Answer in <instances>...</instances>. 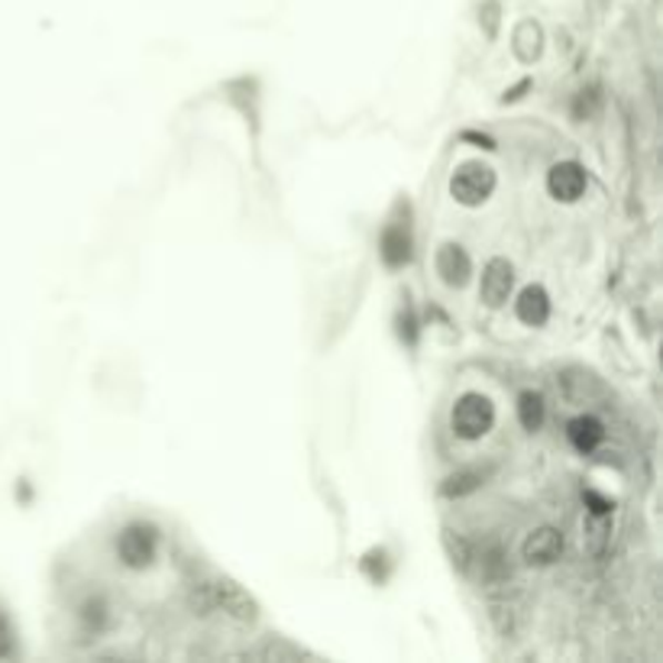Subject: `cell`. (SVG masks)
Here are the masks:
<instances>
[{"instance_id":"obj_1","label":"cell","mask_w":663,"mask_h":663,"mask_svg":"<svg viewBox=\"0 0 663 663\" xmlns=\"http://www.w3.org/2000/svg\"><path fill=\"white\" fill-rule=\"evenodd\" d=\"M495 424V405L482 395V392H466L456 399L453 414H450V428L456 438L463 441H480L482 434H489Z\"/></svg>"},{"instance_id":"obj_2","label":"cell","mask_w":663,"mask_h":663,"mask_svg":"<svg viewBox=\"0 0 663 663\" xmlns=\"http://www.w3.org/2000/svg\"><path fill=\"white\" fill-rule=\"evenodd\" d=\"M492 191H495V172L482 162H463L450 179V194L463 208H480L492 198Z\"/></svg>"},{"instance_id":"obj_3","label":"cell","mask_w":663,"mask_h":663,"mask_svg":"<svg viewBox=\"0 0 663 663\" xmlns=\"http://www.w3.org/2000/svg\"><path fill=\"white\" fill-rule=\"evenodd\" d=\"M155 548H159V538L149 524H130L117 541V553H120L123 566H130V570H147L155 560Z\"/></svg>"},{"instance_id":"obj_4","label":"cell","mask_w":663,"mask_h":663,"mask_svg":"<svg viewBox=\"0 0 663 663\" xmlns=\"http://www.w3.org/2000/svg\"><path fill=\"white\" fill-rule=\"evenodd\" d=\"M211 599H214V612H223L227 619H233L237 625H253L259 615L257 602L240 590L230 580H214L211 583Z\"/></svg>"},{"instance_id":"obj_5","label":"cell","mask_w":663,"mask_h":663,"mask_svg":"<svg viewBox=\"0 0 663 663\" xmlns=\"http://www.w3.org/2000/svg\"><path fill=\"white\" fill-rule=\"evenodd\" d=\"M476 570L482 583H505L512 576V566H509V556L502 551L499 541H485L480 548H466V560H463V570Z\"/></svg>"},{"instance_id":"obj_6","label":"cell","mask_w":663,"mask_h":663,"mask_svg":"<svg viewBox=\"0 0 663 663\" xmlns=\"http://www.w3.org/2000/svg\"><path fill=\"white\" fill-rule=\"evenodd\" d=\"M515 289V269L509 259H489V265L482 269L480 295L489 308H502Z\"/></svg>"},{"instance_id":"obj_7","label":"cell","mask_w":663,"mask_h":663,"mask_svg":"<svg viewBox=\"0 0 663 663\" xmlns=\"http://www.w3.org/2000/svg\"><path fill=\"white\" fill-rule=\"evenodd\" d=\"M434 265H438L441 282L450 285V289H463L473 279V259H470V253L460 243H443L441 250H438Z\"/></svg>"},{"instance_id":"obj_8","label":"cell","mask_w":663,"mask_h":663,"mask_svg":"<svg viewBox=\"0 0 663 663\" xmlns=\"http://www.w3.org/2000/svg\"><path fill=\"white\" fill-rule=\"evenodd\" d=\"M548 191H551V198L563 201V204L580 201L583 191H586V172H583V165H576V162H556L551 172H548Z\"/></svg>"},{"instance_id":"obj_9","label":"cell","mask_w":663,"mask_h":663,"mask_svg":"<svg viewBox=\"0 0 663 663\" xmlns=\"http://www.w3.org/2000/svg\"><path fill=\"white\" fill-rule=\"evenodd\" d=\"M560 553H563V534L556 528H538L521 544V556L531 566H548Z\"/></svg>"},{"instance_id":"obj_10","label":"cell","mask_w":663,"mask_h":663,"mask_svg":"<svg viewBox=\"0 0 663 663\" xmlns=\"http://www.w3.org/2000/svg\"><path fill=\"white\" fill-rule=\"evenodd\" d=\"M515 314L521 324H528V328H541V324H548V318H551V295H548V289H541V285H528L515 301Z\"/></svg>"},{"instance_id":"obj_11","label":"cell","mask_w":663,"mask_h":663,"mask_svg":"<svg viewBox=\"0 0 663 663\" xmlns=\"http://www.w3.org/2000/svg\"><path fill=\"white\" fill-rule=\"evenodd\" d=\"M379 253L385 259V265H392V269L405 265L408 259H411V230H408V223L392 221L382 230Z\"/></svg>"},{"instance_id":"obj_12","label":"cell","mask_w":663,"mask_h":663,"mask_svg":"<svg viewBox=\"0 0 663 663\" xmlns=\"http://www.w3.org/2000/svg\"><path fill=\"white\" fill-rule=\"evenodd\" d=\"M512 49L521 62H538L544 52V30L534 20H521L512 33Z\"/></svg>"},{"instance_id":"obj_13","label":"cell","mask_w":663,"mask_h":663,"mask_svg":"<svg viewBox=\"0 0 663 663\" xmlns=\"http://www.w3.org/2000/svg\"><path fill=\"white\" fill-rule=\"evenodd\" d=\"M566 438H570V443H573L580 453H592V450L602 443L605 431H602V424H599L595 418L580 414V418H573V421L566 424Z\"/></svg>"},{"instance_id":"obj_14","label":"cell","mask_w":663,"mask_h":663,"mask_svg":"<svg viewBox=\"0 0 663 663\" xmlns=\"http://www.w3.org/2000/svg\"><path fill=\"white\" fill-rule=\"evenodd\" d=\"M518 421L531 434L544 424V399L538 392H521L518 395Z\"/></svg>"},{"instance_id":"obj_15","label":"cell","mask_w":663,"mask_h":663,"mask_svg":"<svg viewBox=\"0 0 663 663\" xmlns=\"http://www.w3.org/2000/svg\"><path fill=\"white\" fill-rule=\"evenodd\" d=\"M480 470H460V473H453V476H446L441 485V492L446 499H463V495H470V492H476L482 485Z\"/></svg>"},{"instance_id":"obj_16","label":"cell","mask_w":663,"mask_h":663,"mask_svg":"<svg viewBox=\"0 0 663 663\" xmlns=\"http://www.w3.org/2000/svg\"><path fill=\"white\" fill-rule=\"evenodd\" d=\"M583 544H586V551H590L592 556H599V553L605 551V544H609V515H595V512H590L586 528H583Z\"/></svg>"},{"instance_id":"obj_17","label":"cell","mask_w":663,"mask_h":663,"mask_svg":"<svg viewBox=\"0 0 663 663\" xmlns=\"http://www.w3.org/2000/svg\"><path fill=\"white\" fill-rule=\"evenodd\" d=\"M499 20H502V7H499V0H482L480 23L489 39L499 37Z\"/></svg>"},{"instance_id":"obj_18","label":"cell","mask_w":663,"mask_h":663,"mask_svg":"<svg viewBox=\"0 0 663 663\" xmlns=\"http://www.w3.org/2000/svg\"><path fill=\"white\" fill-rule=\"evenodd\" d=\"M194 615H211L214 612V599H211V583H198L191 586V595H188Z\"/></svg>"},{"instance_id":"obj_19","label":"cell","mask_w":663,"mask_h":663,"mask_svg":"<svg viewBox=\"0 0 663 663\" xmlns=\"http://www.w3.org/2000/svg\"><path fill=\"white\" fill-rule=\"evenodd\" d=\"M104 619H108V609H104V602H101V599H91V602H84V605H81V622H88L94 631L104 625Z\"/></svg>"},{"instance_id":"obj_20","label":"cell","mask_w":663,"mask_h":663,"mask_svg":"<svg viewBox=\"0 0 663 663\" xmlns=\"http://www.w3.org/2000/svg\"><path fill=\"white\" fill-rule=\"evenodd\" d=\"M599 108V98H595V91H580V98H576V104H573V117L583 123V120H590L592 113Z\"/></svg>"},{"instance_id":"obj_21","label":"cell","mask_w":663,"mask_h":663,"mask_svg":"<svg viewBox=\"0 0 663 663\" xmlns=\"http://www.w3.org/2000/svg\"><path fill=\"white\" fill-rule=\"evenodd\" d=\"M583 499H586L590 512H595V515H609V512H612V502H609V499H602V495H599V492H592V489L583 495Z\"/></svg>"},{"instance_id":"obj_22","label":"cell","mask_w":663,"mask_h":663,"mask_svg":"<svg viewBox=\"0 0 663 663\" xmlns=\"http://www.w3.org/2000/svg\"><path fill=\"white\" fill-rule=\"evenodd\" d=\"M528 84H531V81H521L518 88H512V91H505V101H515V98H521V91H524Z\"/></svg>"},{"instance_id":"obj_23","label":"cell","mask_w":663,"mask_h":663,"mask_svg":"<svg viewBox=\"0 0 663 663\" xmlns=\"http://www.w3.org/2000/svg\"><path fill=\"white\" fill-rule=\"evenodd\" d=\"M463 137H466V140H476V143H482V149H495L489 137H480V133H463Z\"/></svg>"}]
</instances>
